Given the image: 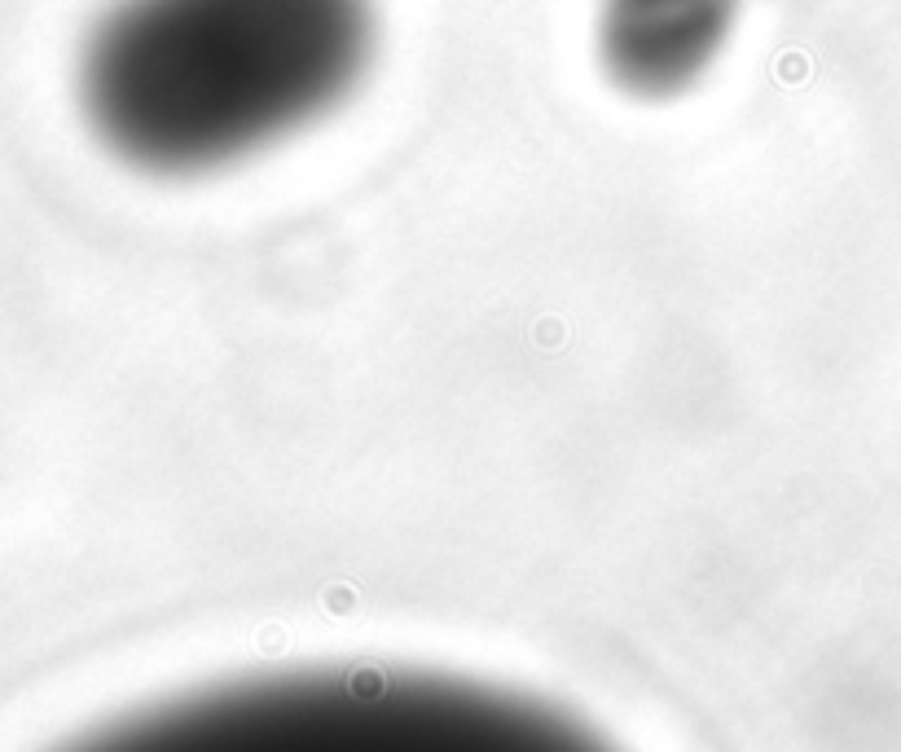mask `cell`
<instances>
[{"label":"cell","instance_id":"cell-3","mask_svg":"<svg viewBox=\"0 0 901 752\" xmlns=\"http://www.w3.org/2000/svg\"><path fill=\"white\" fill-rule=\"evenodd\" d=\"M734 18L739 0H598V62L633 97H673L717 62Z\"/></svg>","mask_w":901,"mask_h":752},{"label":"cell","instance_id":"cell-2","mask_svg":"<svg viewBox=\"0 0 901 752\" xmlns=\"http://www.w3.org/2000/svg\"><path fill=\"white\" fill-rule=\"evenodd\" d=\"M172 752H563L585 739L563 713L436 673L313 669L189 695L110 731Z\"/></svg>","mask_w":901,"mask_h":752},{"label":"cell","instance_id":"cell-1","mask_svg":"<svg viewBox=\"0 0 901 752\" xmlns=\"http://www.w3.org/2000/svg\"><path fill=\"white\" fill-rule=\"evenodd\" d=\"M374 49V0H115L84 40L80 102L132 168L216 172L335 110Z\"/></svg>","mask_w":901,"mask_h":752}]
</instances>
